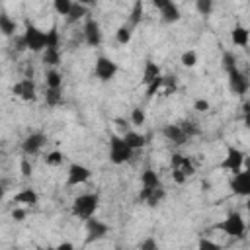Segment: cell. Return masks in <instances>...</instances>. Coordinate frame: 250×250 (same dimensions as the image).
Wrapping results in <instances>:
<instances>
[{
	"label": "cell",
	"instance_id": "obj_8",
	"mask_svg": "<svg viewBox=\"0 0 250 250\" xmlns=\"http://www.w3.org/2000/svg\"><path fill=\"white\" fill-rule=\"evenodd\" d=\"M117 64L109 59V57H98L96 59V64H94V76L100 78L102 82H107L111 80L115 74H117Z\"/></svg>",
	"mask_w": 250,
	"mask_h": 250
},
{
	"label": "cell",
	"instance_id": "obj_36",
	"mask_svg": "<svg viewBox=\"0 0 250 250\" xmlns=\"http://www.w3.org/2000/svg\"><path fill=\"white\" fill-rule=\"evenodd\" d=\"M145 119H146L145 109H143V107H133V111H131V123H133L135 127H141V125L145 123Z\"/></svg>",
	"mask_w": 250,
	"mask_h": 250
},
{
	"label": "cell",
	"instance_id": "obj_12",
	"mask_svg": "<svg viewBox=\"0 0 250 250\" xmlns=\"http://www.w3.org/2000/svg\"><path fill=\"white\" fill-rule=\"evenodd\" d=\"M12 92H14V96H18L23 102H33L37 98V94H35V82L29 76H25L20 82H16L14 88H12Z\"/></svg>",
	"mask_w": 250,
	"mask_h": 250
},
{
	"label": "cell",
	"instance_id": "obj_6",
	"mask_svg": "<svg viewBox=\"0 0 250 250\" xmlns=\"http://www.w3.org/2000/svg\"><path fill=\"white\" fill-rule=\"evenodd\" d=\"M246 166L232 176V180L229 182V188L234 195H240V197H250V158L244 162Z\"/></svg>",
	"mask_w": 250,
	"mask_h": 250
},
{
	"label": "cell",
	"instance_id": "obj_13",
	"mask_svg": "<svg viewBox=\"0 0 250 250\" xmlns=\"http://www.w3.org/2000/svg\"><path fill=\"white\" fill-rule=\"evenodd\" d=\"M84 41L86 45L90 47H98L102 43V29H100V23L94 20V18H86L84 21Z\"/></svg>",
	"mask_w": 250,
	"mask_h": 250
},
{
	"label": "cell",
	"instance_id": "obj_7",
	"mask_svg": "<svg viewBox=\"0 0 250 250\" xmlns=\"http://www.w3.org/2000/svg\"><path fill=\"white\" fill-rule=\"evenodd\" d=\"M92 172L88 166L80 164V162H72L66 170V188H74V186H82L90 180Z\"/></svg>",
	"mask_w": 250,
	"mask_h": 250
},
{
	"label": "cell",
	"instance_id": "obj_42",
	"mask_svg": "<svg viewBox=\"0 0 250 250\" xmlns=\"http://www.w3.org/2000/svg\"><path fill=\"white\" fill-rule=\"evenodd\" d=\"M14 49H16L18 53H21V51H25V49H27V43H25V37H23V33L16 37V41H14Z\"/></svg>",
	"mask_w": 250,
	"mask_h": 250
},
{
	"label": "cell",
	"instance_id": "obj_41",
	"mask_svg": "<svg viewBox=\"0 0 250 250\" xmlns=\"http://www.w3.org/2000/svg\"><path fill=\"white\" fill-rule=\"evenodd\" d=\"M180 127L184 129V133L191 139V137H195V135H199V129H197V125L195 123H189V121H184V123H180Z\"/></svg>",
	"mask_w": 250,
	"mask_h": 250
},
{
	"label": "cell",
	"instance_id": "obj_20",
	"mask_svg": "<svg viewBox=\"0 0 250 250\" xmlns=\"http://www.w3.org/2000/svg\"><path fill=\"white\" fill-rule=\"evenodd\" d=\"M141 186L143 188H162L160 178H158V174L152 168H145L141 172Z\"/></svg>",
	"mask_w": 250,
	"mask_h": 250
},
{
	"label": "cell",
	"instance_id": "obj_25",
	"mask_svg": "<svg viewBox=\"0 0 250 250\" xmlns=\"http://www.w3.org/2000/svg\"><path fill=\"white\" fill-rule=\"evenodd\" d=\"M0 31H2L4 37H12L16 33V21L4 12L0 14Z\"/></svg>",
	"mask_w": 250,
	"mask_h": 250
},
{
	"label": "cell",
	"instance_id": "obj_10",
	"mask_svg": "<svg viewBox=\"0 0 250 250\" xmlns=\"http://www.w3.org/2000/svg\"><path fill=\"white\" fill-rule=\"evenodd\" d=\"M152 4H154V8L160 10V18H162L164 23H176L182 18L178 4H174L170 0H154Z\"/></svg>",
	"mask_w": 250,
	"mask_h": 250
},
{
	"label": "cell",
	"instance_id": "obj_11",
	"mask_svg": "<svg viewBox=\"0 0 250 250\" xmlns=\"http://www.w3.org/2000/svg\"><path fill=\"white\" fill-rule=\"evenodd\" d=\"M229 90L236 96H244L250 90V80L244 72H240L238 68L229 72Z\"/></svg>",
	"mask_w": 250,
	"mask_h": 250
},
{
	"label": "cell",
	"instance_id": "obj_2",
	"mask_svg": "<svg viewBox=\"0 0 250 250\" xmlns=\"http://www.w3.org/2000/svg\"><path fill=\"white\" fill-rule=\"evenodd\" d=\"M109 160L113 162V164H125V162H129L131 160V156H133V148L125 143V139L121 137V135H115V133H111L109 135Z\"/></svg>",
	"mask_w": 250,
	"mask_h": 250
},
{
	"label": "cell",
	"instance_id": "obj_16",
	"mask_svg": "<svg viewBox=\"0 0 250 250\" xmlns=\"http://www.w3.org/2000/svg\"><path fill=\"white\" fill-rule=\"evenodd\" d=\"M164 195H166L164 188H141L139 201L141 203H146L148 207H156L164 199Z\"/></svg>",
	"mask_w": 250,
	"mask_h": 250
},
{
	"label": "cell",
	"instance_id": "obj_17",
	"mask_svg": "<svg viewBox=\"0 0 250 250\" xmlns=\"http://www.w3.org/2000/svg\"><path fill=\"white\" fill-rule=\"evenodd\" d=\"M16 205H23V207H35L37 203H39V195H37V191L35 189H31V188H23L21 191H18L16 195H14V199H12Z\"/></svg>",
	"mask_w": 250,
	"mask_h": 250
},
{
	"label": "cell",
	"instance_id": "obj_24",
	"mask_svg": "<svg viewBox=\"0 0 250 250\" xmlns=\"http://www.w3.org/2000/svg\"><path fill=\"white\" fill-rule=\"evenodd\" d=\"M45 84L51 90H61L62 88V76H61V72L57 68H49L45 72Z\"/></svg>",
	"mask_w": 250,
	"mask_h": 250
},
{
	"label": "cell",
	"instance_id": "obj_3",
	"mask_svg": "<svg viewBox=\"0 0 250 250\" xmlns=\"http://www.w3.org/2000/svg\"><path fill=\"white\" fill-rule=\"evenodd\" d=\"M219 230H223L227 236L230 238H244V232H246V225H244V219L240 217V213L236 211H230L219 225H217Z\"/></svg>",
	"mask_w": 250,
	"mask_h": 250
},
{
	"label": "cell",
	"instance_id": "obj_38",
	"mask_svg": "<svg viewBox=\"0 0 250 250\" xmlns=\"http://www.w3.org/2000/svg\"><path fill=\"white\" fill-rule=\"evenodd\" d=\"M197 250H221V246H219L217 242H213V240L201 236V238L197 240Z\"/></svg>",
	"mask_w": 250,
	"mask_h": 250
},
{
	"label": "cell",
	"instance_id": "obj_5",
	"mask_svg": "<svg viewBox=\"0 0 250 250\" xmlns=\"http://www.w3.org/2000/svg\"><path fill=\"white\" fill-rule=\"evenodd\" d=\"M244 162H246L244 152H242L240 148L232 146V145H227V154H225V158L221 160L219 168H221V170H227V172H230V174L234 176V174H238V172L242 170Z\"/></svg>",
	"mask_w": 250,
	"mask_h": 250
},
{
	"label": "cell",
	"instance_id": "obj_39",
	"mask_svg": "<svg viewBox=\"0 0 250 250\" xmlns=\"http://www.w3.org/2000/svg\"><path fill=\"white\" fill-rule=\"evenodd\" d=\"M139 250H158V242H156V238H154V236H146V238H143L141 244H139Z\"/></svg>",
	"mask_w": 250,
	"mask_h": 250
},
{
	"label": "cell",
	"instance_id": "obj_26",
	"mask_svg": "<svg viewBox=\"0 0 250 250\" xmlns=\"http://www.w3.org/2000/svg\"><path fill=\"white\" fill-rule=\"evenodd\" d=\"M61 47V33L57 29V25H53L49 31H47V49L51 51H59Z\"/></svg>",
	"mask_w": 250,
	"mask_h": 250
},
{
	"label": "cell",
	"instance_id": "obj_1",
	"mask_svg": "<svg viewBox=\"0 0 250 250\" xmlns=\"http://www.w3.org/2000/svg\"><path fill=\"white\" fill-rule=\"evenodd\" d=\"M98 207H100V195L98 193H82V195L74 197L70 211H72V215L76 219H80V221L86 223L88 219L96 217Z\"/></svg>",
	"mask_w": 250,
	"mask_h": 250
},
{
	"label": "cell",
	"instance_id": "obj_29",
	"mask_svg": "<svg viewBox=\"0 0 250 250\" xmlns=\"http://www.w3.org/2000/svg\"><path fill=\"white\" fill-rule=\"evenodd\" d=\"M62 102V92L61 90H51V88H47V92H45V104L49 105V107H55V105H59Z\"/></svg>",
	"mask_w": 250,
	"mask_h": 250
},
{
	"label": "cell",
	"instance_id": "obj_49",
	"mask_svg": "<svg viewBox=\"0 0 250 250\" xmlns=\"http://www.w3.org/2000/svg\"><path fill=\"white\" fill-rule=\"evenodd\" d=\"M246 211H248V217H250V197L246 199Z\"/></svg>",
	"mask_w": 250,
	"mask_h": 250
},
{
	"label": "cell",
	"instance_id": "obj_21",
	"mask_svg": "<svg viewBox=\"0 0 250 250\" xmlns=\"http://www.w3.org/2000/svg\"><path fill=\"white\" fill-rule=\"evenodd\" d=\"M143 12H145V6H143L141 0H137V2L133 4V8H131L129 18H127V25H129L131 29H135V27L141 23V20H143Z\"/></svg>",
	"mask_w": 250,
	"mask_h": 250
},
{
	"label": "cell",
	"instance_id": "obj_27",
	"mask_svg": "<svg viewBox=\"0 0 250 250\" xmlns=\"http://www.w3.org/2000/svg\"><path fill=\"white\" fill-rule=\"evenodd\" d=\"M131 35H133V29H131L127 23L119 25V27H117V31H115V39H117V43H119V45H127V43L131 41Z\"/></svg>",
	"mask_w": 250,
	"mask_h": 250
},
{
	"label": "cell",
	"instance_id": "obj_47",
	"mask_svg": "<svg viewBox=\"0 0 250 250\" xmlns=\"http://www.w3.org/2000/svg\"><path fill=\"white\" fill-rule=\"evenodd\" d=\"M57 250H74V244L68 240H62L61 244H57Z\"/></svg>",
	"mask_w": 250,
	"mask_h": 250
},
{
	"label": "cell",
	"instance_id": "obj_4",
	"mask_svg": "<svg viewBox=\"0 0 250 250\" xmlns=\"http://www.w3.org/2000/svg\"><path fill=\"white\" fill-rule=\"evenodd\" d=\"M23 37H25V43H27L29 51H33V53H41L43 51L45 53V49H47V31L39 29L31 21H25Z\"/></svg>",
	"mask_w": 250,
	"mask_h": 250
},
{
	"label": "cell",
	"instance_id": "obj_31",
	"mask_svg": "<svg viewBox=\"0 0 250 250\" xmlns=\"http://www.w3.org/2000/svg\"><path fill=\"white\" fill-rule=\"evenodd\" d=\"M174 170H180L186 178H189V176H193V174H195V166H193V162H191V158H189V156H184V158H182V162H180V166H178V168H174Z\"/></svg>",
	"mask_w": 250,
	"mask_h": 250
},
{
	"label": "cell",
	"instance_id": "obj_48",
	"mask_svg": "<svg viewBox=\"0 0 250 250\" xmlns=\"http://www.w3.org/2000/svg\"><path fill=\"white\" fill-rule=\"evenodd\" d=\"M244 127H246V129H250V109H246V111H244Z\"/></svg>",
	"mask_w": 250,
	"mask_h": 250
},
{
	"label": "cell",
	"instance_id": "obj_40",
	"mask_svg": "<svg viewBox=\"0 0 250 250\" xmlns=\"http://www.w3.org/2000/svg\"><path fill=\"white\" fill-rule=\"evenodd\" d=\"M174 90H176V78L174 76H164V84H162V90L160 92H164V96H168Z\"/></svg>",
	"mask_w": 250,
	"mask_h": 250
},
{
	"label": "cell",
	"instance_id": "obj_51",
	"mask_svg": "<svg viewBox=\"0 0 250 250\" xmlns=\"http://www.w3.org/2000/svg\"><path fill=\"white\" fill-rule=\"evenodd\" d=\"M115 250H121V248H115Z\"/></svg>",
	"mask_w": 250,
	"mask_h": 250
},
{
	"label": "cell",
	"instance_id": "obj_32",
	"mask_svg": "<svg viewBox=\"0 0 250 250\" xmlns=\"http://www.w3.org/2000/svg\"><path fill=\"white\" fill-rule=\"evenodd\" d=\"M62 160H64V154L61 150H51V152L45 154V164L47 166H61Z\"/></svg>",
	"mask_w": 250,
	"mask_h": 250
},
{
	"label": "cell",
	"instance_id": "obj_50",
	"mask_svg": "<svg viewBox=\"0 0 250 250\" xmlns=\"http://www.w3.org/2000/svg\"><path fill=\"white\" fill-rule=\"evenodd\" d=\"M35 250H47L45 246H35Z\"/></svg>",
	"mask_w": 250,
	"mask_h": 250
},
{
	"label": "cell",
	"instance_id": "obj_33",
	"mask_svg": "<svg viewBox=\"0 0 250 250\" xmlns=\"http://www.w3.org/2000/svg\"><path fill=\"white\" fill-rule=\"evenodd\" d=\"M223 68L227 70V74L230 72V70H234L236 68V57H234V53H230V51H225L223 53Z\"/></svg>",
	"mask_w": 250,
	"mask_h": 250
},
{
	"label": "cell",
	"instance_id": "obj_14",
	"mask_svg": "<svg viewBox=\"0 0 250 250\" xmlns=\"http://www.w3.org/2000/svg\"><path fill=\"white\" fill-rule=\"evenodd\" d=\"M162 135L172 145H176V146H182V145H186L189 141V137L184 133V129L180 127V123H168V125H164L162 127Z\"/></svg>",
	"mask_w": 250,
	"mask_h": 250
},
{
	"label": "cell",
	"instance_id": "obj_15",
	"mask_svg": "<svg viewBox=\"0 0 250 250\" xmlns=\"http://www.w3.org/2000/svg\"><path fill=\"white\" fill-rule=\"evenodd\" d=\"M45 143H47V137H45L43 133H31V135H27V137L23 139L21 150H23V154L31 156V154H37V152L43 148Z\"/></svg>",
	"mask_w": 250,
	"mask_h": 250
},
{
	"label": "cell",
	"instance_id": "obj_28",
	"mask_svg": "<svg viewBox=\"0 0 250 250\" xmlns=\"http://www.w3.org/2000/svg\"><path fill=\"white\" fill-rule=\"evenodd\" d=\"M43 62L51 68H57L61 64V51H51V49H45L43 53Z\"/></svg>",
	"mask_w": 250,
	"mask_h": 250
},
{
	"label": "cell",
	"instance_id": "obj_23",
	"mask_svg": "<svg viewBox=\"0 0 250 250\" xmlns=\"http://www.w3.org/2000/svg\"><path fill=\"white\" fill-rule=\"evenodd\" d=\"M123 139H125V143L133 148V150H137V148H143L145 145H146V139H145V135H141V133H137V131H127L125 135H121Z\"/></svg>",
	"mask_w": 250,
	"mask_h": 250
},
{
	"label": "cell",
	"instance_id": "obj_35",
	"mask_svg": "<svg viewBox=\"0 0 250 250\" xmlns=\"http://www.w3.org/2000/svg\"><path fill=\"white\" fill-rule=\"evenodd\" d=\"M180 62L184 64V66H188V68H191V66H195V62H197V53L195 51H184L182 53V59H180Z\"/></svg>",
	"mask_w": 250,
	"mask_h": 250
},
{
	"label": "cell",
	"instance_id": "obj_46",
	"mask_svg": "<svg viewBox=\"0 0 250 250\" xmlns=\"http://www.w3.org/2000/svg\"><path fill=\"white\" fill-rule=\"evenodd\" d=\"M172 178H174V182H176V184H184V182L188 180L180 170H172Z\"/></svg>",
	"mask_w": 250,
	"mask_h": 250
},
{
	"label": "cell",
	"instance_id": "obj_34",
	"mask_svg": "<svg viewBox=\"0 0 250 250\" xmlns=\"http://www.w3.org/2000/svg\"><path fill=\"white\" fill-rule=\"evenodd\" d=\"M162 84H164V76H158L154 82H150V84L146 86V94H145V96H146V100H150L154 94H158V92L162 90Z\"/></svg>",
	"mask_w": 250,
	"mask_h": 250
},
{
	"label": "cell",
	"instance_id": "obj_9",
	"mask_svg": "<svg viewBox=\"0 0 250 250\" xmlns=\"http://www.w3.org/2000/svg\"><path fill=\"white\" fill-rule=\"evenodd\" d=\"M107 232H109V227H107L104 221L92 217V219L86 221V238H84V242H86V244L98 242V240H102Z\"/></svg>",
	"mask_w": 250,
	"mask_h": 250
},
{
	"label": "cell",
	"instance_id": "obj_45",
	"mask_svg": "<svg viewBox=\"0 0 250 250\" xmlns=\"http://www.w3.org/2000/svg\"><path fill=\"white\" fill-rule=\"evenodd\" d=\"M25 215H27V211H25V209H21V207H16V209L12 211V217H14L16 221H23V219H25Z\"/></svg>",
	"mask_w": 250,
	"mask_h": 250
},
{
	"label": "cell",
	"instance_id": "obj_18",
	"mask_svg": "<svg viewBox=\"0 0 250 250\" xmlns=\"http://www.w3.org/2000/svg\"><path fill=\"white\" fill-rule=\"evenodd\" d=\"M158 76H162V74H160V66H158L152 59H146V61H145V68H143L141 82H143L145 86H148V84H150V82H154Z\"/></svg>",
	"mask_w": 250,
	"mask_h": 250
},
{
	"label": "cell",
	"instance_id": "obj_19",
	"mask_svg": "<svg viewBox=\"0 0 250 250\" xmlns=\"http://www.w3.org/2000/svg\"><path fill=\"white\" fill-rule=\"evenodd\" d=\"M230 39H232V43H234L236 47H246L248 41H250V31H248L244 25L236 23V25L232 27V31H230Z\"/></svg>",
	"mask_w": 250,
	"mask_h": 250
},
{
	"label": "cell",
	"instance_id": "obj_22",
	"mask_svg": "<svg viewBox=\"0 0 250 250\" xmlns=\"http://www.w3.org/2000/svg\"><path fill=\"white\" fill-rule=\"evenodd\" d=\"M86 16H88L86 4H84V2H74L70 14L66 16V23H76L78 20H82V18H86Z\"/></svg>",
	"mask_w": 250,
	"mask_h": 250
},
{
	"label": "cell",
	"instance_id": "obj_37",
	"mask_svg": "<svg viewBox=\"0 0 250 250\" xmlns=\"http://www.w3.org/2000/svg\"><path fill=\"white\" fill-rule=\"evenodd\" d=\"M195 8H197V12L201 16H209L213 12V2L211 0H197L195 2Z\"/></svg>",
	"mask_w": 250,
	"mask_h": 250
},
{
	"label": "cell",
	"instance_id": "obj_30",
	"mask_svg": "<svg viewBox=\"0 0 250 250\" xmlns=\"http://www.w3.org/2000/svg\"><path fill=\"white\" fill-rule=\"evenodd\" d=\"M72 4L74 2H70V0H55L53 2V8H55V12L59 14V16H68L70 14V10H72Z\"/></svg>",
	"mask_w": 250,
	"mask_h": 250
},
{
	"label": "cell",
	"instance_id": "obj_44",
	"mask_svg": "<svg viewBox=\"0 0 250 250\" xmlns=\"http://www.w3.org/2000/svg\"><path fill=\"white\" fill-rule=\"evenodd\" d=\"M193 109H195V111H201V113H205V111L209 109V102L199 98V100H195V102H193Z\"/></svg>",
	"mask_w": 250,
	"mask_h": 250
},
{
	"label": "cell",
	"instance_id": "obj_43",
	"mask_svg": "<svg viewBox=\"0 0 250 250\" xmlns=\"http://www.w3.org/2000/svg\"><path fill=\"white\" fill-rule=\"evenodd\" d=\"M20 170H21V176H23V178H29V176H31V164H29L27 158H21V162H20Z\"/></svg>",
	"mask_w": 250,
	"mask_h": 250
}]
</instances>
